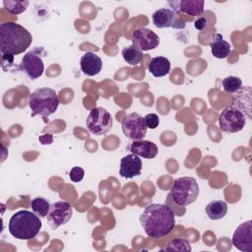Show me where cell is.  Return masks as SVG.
I'll return each instance as SVG.
<instances>
[{
  "instance_id": "cell-1",
  "label": "cell",
  "mask_w": 252,
  "mask_h": 252,
  "mask_svg": "<svg viewBox=\"0 0 252 252\" xmlns=\"http://www.w3.org/2000/svg\"><path fill=\"white\" fill-rule=\"evenodd\" d=\"M146 234L154 239L167 236L175 226V215L166 204H151L140 216Z\"/></svg>"
},
{
  "instance_id": "cell-2",
  "label": "cell",
  "mask_w": 252,
  "mask_h": 252,
  "mask_svg": "<svg viewBox=\"0 0 252 252\" xmlns=\"http://www.w3.org/2000/svg\"><path fill=\"white\" fill-rule=\"evenodd\" d=\"M32 41L31 32L14 22L0 26V52L2 56H14L26 51Z\"/></svg>"
},
{
  "instance_id": "cell-3",
  "label": "cell",
  "mask_w": 252,
  "mask_h": 252,
  "mask_svg": "<svg viewBox=\"0 0 252 252\" xmlns=\"http://www.w3.org/2000/svg\"><path fill=\"white\" fill-rule=\"evenodd\" d=\"M41 225V220L37 215L28 210H21L10 218L8 229L13 237L21 240H29L37 235Z\"/></svg>"
},
{
  "instance_id": "cell-4",
  "label": "cell",
  "mask_w": 252,
  "mask_h": 252,
  "mask_svg": "<svg viewBox=\"0 0 252 252\" xmlns=\"http://www.w3.org/2000/svg\"><path fill=\"white\" fill-rule=\"evenodd\" d=\"M28 103L33 114L46 117L57 110L60 101L55 90L43 87L35 89L30 94Z\"/></svg>"
},
{
  "instance_id": "cell-5",
  "label": "cell",
  "mask_w": 252,
  "mask_h": 252,
  "mask_svg": "<svg viewBox=\"0 0 252 252\" xmlns=\"http://www.w3.org/2000/svg\"><path fill=\"white\" fill-rule=\"evenodd\" d=\"M199 192V185L194 177L182 176L173 181L169 193L176 204L186 207L197 200Z\"/></svg>"
},
{
  "instance_id": "cell-6",
  "label": "cell",
  "mask_w": 252,
  "mask_h": 252,
  "mask_svg": "<svg viewBox=\"0 0 252 252\" xmlns=\"http://www.w3.org/2000/svg\"><path fill=\"white\" fill-rule=\"evenodd\" d=\"M246 124V116L236 106H226L219 116V125L222 132L236 133L241 131Z\"/></svg>"
},
{
  "instance_id": "cell-7",
  "label": "cell",
  "mask_w": 252,
  "mask_h": 252,
  "mask_svg": "<svg viewBox=\"0 0 252 252\" xmlns=\"http://www.w3.org/2000/svg\"><path fill=\"white\" fill-rule=\"evenodd\" d=\"M113 119L111 114L103 107H94L93 108L87 119L86 126L90 133L94 135H104L112 127Z\"/></svg>"
},
{
  "instance_id": "cell-8",
  "label": "cell",
  "mask_w": 252,
  "mask_h": 252,
  "mask_svg": "<svg viewBox=\"0 0 252 252\" xmlns=\"http://www.w3.org/2000/svg\"><path fill=\"white\" fill-rule=\"evenodd\" d=\"M41 52H43V48H34L27 52L20 63L19 70L23 71L31 80H35L43 74L44 63Z\"/></svg>"
},
{
  "instance_id": "cell-9",
  "label": "cell",
  "mask_w": 252,
  "mask_h": 252,
  "mask_svg": "<svg viewBox=\"0 0 252 252\" xmlns=\"http://www.w3.org/2000/svg\"><path fill=\"white\" fill-rule=\"evenodd\" d=\"M122 132L132 141L143 140L147 134V125L145 118L137 112H132L122 120Z\"/></svg>"
},
{
  "instance_id": "cell-10",
  "label": "cell",
  "mask_w": 252,
  "mask_h": 252,
  "mask_svg": "<svg viewBox=\"0 0 252 252\" xmlns=\"http://www.w3.org/2000/svg\"><path fill=\"white\" fill-rule=\"evenodd\" d=\"M73 209L66 201H56L50 205L46 215L48 224L51 228L57 229L59 226L66 224L72 218Z\"/></svg>"
},
{
  "instance_id": "cell-11",
  "label": "cell",
  "mask_w": 252,
  "mask_h": 252,
  "mask_svg": "<svg viewBox=\"0 0 252 252\" xmlns=\"http://www.w3.org/2000/svg\"><path fill=\"white\" fill-rule=\"evenodd\" d=\"M132 43L141 51L155 49L159 44L158 35L147 28H138L132 32Z\"/></svg>"
},
{
  "instance_id": "cell-12",
  "label": "cell",
  "mask_w": 252,
  "mask_h": 252,
  "mask_svg": "<svg viewBox=\"0 0 252 252\" xmlns=\"http://www.w3.org/2000/svg\"><path fill=\"white\" fill-rule=\"evenodd\" d=\"M153 24L158 29L185 28V22L181 20L174 11L167 8H160L153 14Z\"/></svg>"
},
{
  "instance_id": "cell-13",
  "label": "cell",
  "mask_w": 252,
  "mask_h": 252,
  "mask_svg": "<svg viewBox=\"0 0 252 252\" xmlns=\"http://www.w3.org/2000/svg\"><path fill=\"white\" fill-rule=\"evenodd\" d=\"M232 244L242 252L252 251V221L246 220L240 223L233 232Z\"/></svg>"
},
{
  "instance_id": "cell-14",
  "label": "cell",
  "mask_w": 252,
  "mask_h": 252,
  "mask_svg": "<svg viewBox=\"0 0 252 252\" xmlns=\"http://www.w3.org/2000/svg\"><path fill=\"white\" fill-rule=\"evenodd\" d=\"M142 167L143 164L140 157L134 154H129L120 159L119 174L126 179L133 178L141 174Z\"/></svg>"
},
{
  "instance_id": "cell-15",
  "label": "cell",
  "mask_w": 252,
  "mask_h": 252,
  "mask_svg": "<svg viewBox=\"0 0 252 252\" xmlns=\"http://www.w3.org/2000/svg\"><path fill=\"white\" fill-rule=\"evenodd\" d=\"M168 5L177 15L184 13L190 16H200L204 12L205 2L203 0H173L168 1Z\"/></svg>"
},
{
  "instance_id": "cell-16",
  "label": "cell",
  "mask_w": 252,
  "mask_h": 252,
  "mask_svg": "<svg viewBox=\"0 0 252 252\" xmlns=\"http://www.w3.org/2000/svg\"><path fill=\"white\" fill-rule=\"evenodd\" d=\"M127 150L130 151L131 154L148 159L156 158L158 153V148L155 143L144 139L133 141L127 146Z\"/></svg>"
},
{
  "instance_id": "cell-17",
  "label": "cell",
  "mask_w": 252,
  "mask_h": 252,
  "mask_svg": "<svg viewBox=\"0 0 252 252\" xmlns=\"http://www.w3.org/2000/svg\"><path fill=\"white\" fill-rule=\"evenodd\" d=\"M80 66L85 75L96 76L102 69V61L94 52L88 51L81 57Z\"/></svg>"
},
{
  "instance_id": "cell-18",
  "label": "cell",
  "mask_w": 252,
  "mask_h": 252,
  "mask_svg": "<svg viewBox=\"0 0 252 252\" xmlns=\"http://www.w3.org/2000/svg\"><path fill=\"white\" fill-rule=\"evenodd\" d=\"M170 61L163 56H156L150 60L148 64L149 72L156 78L163 77L170 72Z\"/></svg>"
},
{
  "instance_id": "cell-19",
  "label": "cell",
  "mask_w": 252,
  "mask_h": 252,
  "mask_svg": "<svg viewBox=\"0 0 252 252\" xmlns=\"http://www.w3.org/2000/svg\"><path fill=\"white\" fill-rule=\"evenodd\" d=\"M210 47L213 56L219 59L226 58L231 51L230 44L226 40H224L222 35L220 33L215 35L213 41L210 43Z\"/></svg>"
},
{
  "instance_id": "cell-20",
  "label": "cell",
  "mask_w": 252,
  "mask_h": 252,
  "mask_svg": "<svg viewBox=\"0 0 252 252\" xmlns=\"http://www.w3.org/2000/svg\"><path fill=\"white\" fill-rule=\"evenodd\" d=\"M227 213V205L224 201L214 200L206 206V214L213 220L222 219Z\"/></svg>"
},
{
  "instance_id": "cell-21",
  "label": "cell",
  "mask_w": 252,
  "mask_h": 252,
  "mask_svg": "<svg viewBox=\"0 0 252 252\" xmlns=\"http://www.w3.org/2000/svg\"><path fill=\"white\" fill-rule=\"evenodd\" d=\"M122 57L129 65L136 66L142 61L143 52L132 44L122 49Z\"/></svg>"
},
{
  "instance_id": "cell-22",
  "label": "cell",
  "mask_w": 252,
  "mask_h": 252,
  "mask_svg": "<svg viewBox=\"0 0 252 252\" xmlns=\"http://www.w3.org/2000/svg\"><path fill=\"white\" fill-rule=\"evenodd\" d=\"M50 203L47 199L42 197H36L32 200V210L40 218H46V215L50 208Z\"/></svg>"
},
{
  "instance_id": "cell-23",
  "label": "cell",
  "mask_w": 252,
  "mask_h": 252,
  "mask_svg": "<svg viewBox=\"0 0 252 252\" xmlns=\"http://www.w3.org/2000/svg\"><path fill=\"white\" fill-rule=\"evenodd\" d=\"M30 2L27 0H5L3 1L4 8L13 15H18L26 11Z\"/></svg>"
},
{
  "instance_id": "cell-24",
  "label": "cell",
  "mask_w": 252,
  "mask_h": 252,
  "mask_svg": "<svg viewBox=\"0 0 252 252\" xmlns=\"http://www.w3.org/2000/svg\"><path fill=\"white\" fill-rule=\"evenodd\" d=\"M223 91L227 94H235L242 88V81L235 76H228L221 82Z\"/></svg>"
},
{
  "instance_id": "cell-25",
  "label": "cell",
  "mask_w": 252,
  "mask_h": 252,
  "mask_svg": "<svg viewBox=\"0 0 252 252\" xmlns=\"http://www.w3.org/2000/svg\"><path fill=\"white\" fill-rule=\"evenodd\" d=\"M160 250L166 251H191V246L189 242L183 238H174L172 239L165 247L160 248Z\"/></svg>"
},
{
  "instance_id": "cell-26",
  "label": "cell",
  "mask_w": 252,
  "mask_h": 252,
  "mask_svg": "<svg viewBox=\"0 0 252 252\" xmlns=\"http://www.w3.org/2000/svg\"><path fill=\"white\" fill-rule=\"evenodd\" d=\"M165 204L171 209V211L173 212V214H174L175 216H177V217H182V216H184L185 213H186V207H184V206H179L178 204H176V203L173 201V199H172L170 193H168L167 196H166Z\"/></svg>"
},
{
  "instance_id": "cell-27",
  "label": "cell",
  "mask_w": 252,
  "mask_h": 252,
  "mask_svg": "<svg viewBox=\"0 0 252 252\" xmlns=\"http://www.w3.org/2000/svg\"><path fill=\"white\" fill-rule=\"evenodd\" d=\"M69 176L73 182H81L85 176V170L80 166H74L70 170Z\"/></svg>"
},
{
  "instance_id": "cell-28",
  "label": "cell",
  "mask_w": 252,
  "mask_h": 252,
  "mask_svg": "<svg viewBox=\"0 0 252 252\" xmlns=\"http://www.w3.org/2000/svg\"><path fill=\"white\" fill-rule=\"evenodd\" d=\"M144 118L147 127L150 129H156L159 124V117L156 113H149Z\"/></svg>"
},
{
  "instance_id": "cell-29",
  "label": "cell",
  "mask_w": 252,
  "mask_h": 252,
  "mask_svg": "<svg viewBox=\"0 0 252 252\" xmlns=\"http://www.w3.org/2000/svg\"><path fill=\"white\" fill-rule=\"evenodd\" d=\"M195 28L199 31H202L205 29V27L207 26V20L205 18H199L195 21V24H194Z\"/></svg>"
}]
</instances>
